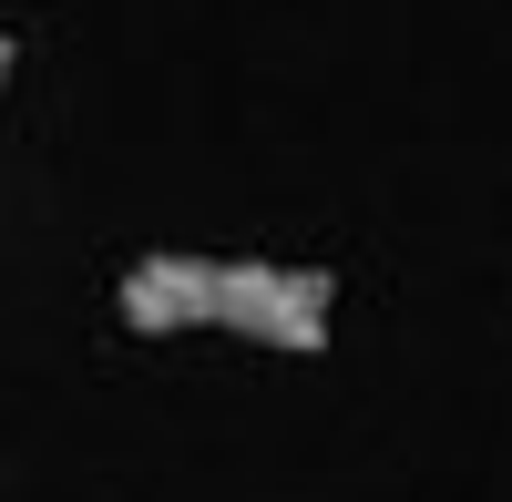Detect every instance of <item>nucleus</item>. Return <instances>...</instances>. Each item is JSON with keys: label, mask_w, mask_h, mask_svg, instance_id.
<instances>
[{"label": "nucleus", "mask_w": 512, "mask_h": 502, "mask_svg": "<svg viewBox=\"0 0 512 502\" xmlns=\"http://www.w3.org/2000/svg\"><path fill=\"white\" fill-rule=\"evenodd\" d=\"M113 318L134 339H246L318 359L338 328V277L287 267V257H195V246H154L113 277Z\"/></svg>", "instance_id": "f257e3e1"}, {"label": "nucleus", "mask_w": 512, "mask_h": 502, "mask_svg": "<svg viewBox=\"0 0 512 502\" xmlns=\"http://www.w3.org/2000/svg\"><path fill=\"white\" fill-rule=\"evenodd\" d=\"M11 72H21V41H11V31H0V93H11Z\"/></svg>", "instance_id": "f03ea898"}]
</instances>
